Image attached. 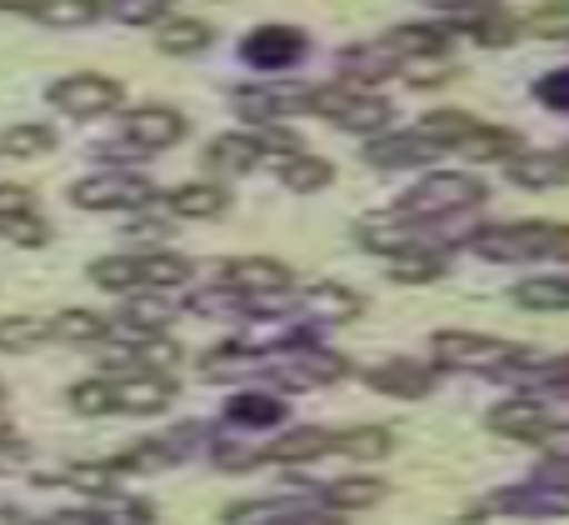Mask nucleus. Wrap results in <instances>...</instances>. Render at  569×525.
Wrapping results in <instances>:
<instances>
[{"label":"nucleus","instance_id":"423d86ee","mask_svg":"<svg viewBox=\"0 0 569 525\" xmlns=\"http://www.w3.org/2000/svg\"><path fill=\"white\" fill-rule=\"evenodd\" d=\"M120 100H126L120 80L96 76V70H80V76H66V80H56V86H50V106L66 110V116H76V120L106 116V110H116Z\"/></svg>","mask_w":569,"mask_h":525},{"label":"nucleus","instance_id":"7ed1b4c3","mask_svg":"<svg viewBox=\"0 0 569 525\" xmlns=\"http://www.w3.org/2000/svg\"><path fill=\"white\" fill-rule=\"evenodd\" d=\"M475 250L485 260H535V256H560L569 260V226L550 220H520V226H490L475 236Z\"/></svg>","mask_w":569,"mask_h":525},{"label":"nucleus","instance_id":"dca6fc26","mask_svg":"<svg viewBox=\"0 0 569 525\" xmlns=\"http://www.w3.org/2000/svg\"><path fill=\"white\" fill-rule=\"evenodd\" d=\"M170 320H176V300H166L160 290H136L126 300V310H120L126 336H160Z\"/></svg>","mask_w":569,"mask_h":525},{"label":"nucleus","instance_id":"3c124183","mask_svg":"<svg viewBox=\"0 0 569 525\" xmlns=\"http://www.w3.org/2000/svg\"><path fill=\"white\" fill-rule=\"evenodd\" d=\"M36 6H40V0H0V10H26V16H30Z\"/></svg>","mask_w":569,"mask_h":525},{"label":"nucleus","instance_id":"2eb2a0df","mask_svg":"<svg viewBox=\"0 0 569 525\" xmlns=\"http://www.w3.org/2000/svg\"><path fill=\"white\" fill-rule=\"evenodd\" d=\"M370 390H385V396H400V400H415V396H430L435 390V370L415 366V360H385L365 376Z\"/></svg>","mask_w":569,"mask_h":525},{"label":"nucleus","instance_id":"5701e85b","mask_svg":"<svg viewBox=\"0 0 569 525\" xmlns=\"http://www.w3.org/2000/svg\"><path fill=\"white\" fill-rule=\"evenodd\" d=\"M300 306L315 320H355L365 310V300L345 286H310V290H300Z\"/></svg>","mask_w":569,"mask_h":525},{"label":"nucleus","instance_id":"7c9ffc66","mask_svg":"<svg viewBox=\"0 0 569 525\" xmlns=\"http://www.w3.org/2000/svg\"><path fill=\"white\" fill-rule=\"evenodd\" d=\"M50 150H56V130L50 126H10V130H0V156L30 160V156H50Z\"/></svg>","mask_w":569,"mask_h":525},{"label":"nucleus","instance_id":"c85d7f7f","mask_svg":"<svg viewBox=\"0 0 569 525\" xmlns=\"http://www.w3.org/2000/svg\"><path fill=\"white\" fill-rule=\"evenodd\" d=\"M46 340H50V320H36V316L0 320V350H6V356H26V350L46 346Z\"/></svg>","mask_w":569,"mask_h":525},{"label":"nucleus","instance_id":"2f4dec72","mask_svg":"<svg viewBox=\"0 0 569 525\" xmlns=\"http://www.w3.org/2000/svg\"><path fill=\"white\" fill-rule=\"evenodd\" d=\"M66 406L80 410V416H110L116 410V380H106V376L80 380V386L66 390Z\"/></svg>","mask_w":569,"mask_h":525},{"label":"nucleus","instance_id":"bb28decb","mask_svg":"<svg viewBox=\"0 0 569 525\" xmlns=\"http://www.w3.org/2000/svg\"><path fill=\"white\" fill-rule=\"evenodd\" d=\"M226 416L236 420V426L266 430V426H280V420H284V406H280V396H266V390H246V396H236V400L226 406Z\"/></svg>","mask_w":569,"mask_h":525},{"label":"nucleus","instance_id":"aec40b11","mask_svg":"<svg viewBox=\"0 0 569 525\" xmlns=\"http://www.w3.org/2000/svg\"><path fill=\"white\" fill-rule=\"evenodd\" d=\"M475 130H480V120L465 116V110H430V116L420 120V136L430 140L435 150H465Z\"/></svg>","mask_w":569,"mask_h":525},{"label":"nucleus","instance_id":"09e8293b","mask_svg":"<svg viewBox=\"0 0 569 525\" xmlns=\"http://www.w3.org/2000/svg\"><path fill=\"white\" fill-rule=\"evenodd\" d=\"M26 446L20 440H0V470H16V466H26Z\"/></svg>","mask_w":569,"mask_h":525},{"label":"nucleus","instance_id":"4468645a","mask_svg":"<svg viewBox=\"0 0 569 525\" xmlns=\"http://www.w3.org/2000/svg\"><path fill=\"white\" fill-rule=\"evenodd\" d=\"M340 70H345V80H355V86H380V80L400 76L405 56L390 46V40H385V46H350L340 56Z\"/></svg>","mask_w":569,"mask_h":525},{"label":"nucleus","instance_id":"c9c22d12","mask_svg":"<svg viewBox=\"0 0 569 525\" xmlns=\"http://www.w3.org/2000/svg\"><path fill=\"white\" fill-rule=\"evenodd\" d=\"M490 511H515V516H560L569 511V496H540V491H510V496H495Z\"/></svg>","mask_w":569,"mask_h":525},{"label":"nucleus","instance_id":"864d4df0","mask_svg":"<svg viewBox=\"0 0 569 525\" xmlns=\"http://www.w3.org/2000/svg\"><path fill=\"white\" fill-rule=\"evenodd\" d=\"M0 436H6V416H0Z\"/></svg>","mask_w":569,"mask_h":525},{"label":"nucleus","instance_id":"412c9836","mask_svg":"<svg viewBox=\"0 0 569 525\" xmlns=\"http://www.w3.org/2000/svg\"><path fill=\"white\" fill-rule=\"evenodd\" d=\"M210 40H216V30H210L206 20H190V16H170V20H160V30H156V46L166 50V56H196V50H206Z\"/></svg>","mask_w":569,"mask_h":525},{"label":"nucleus","instance_id":"ddd939ff","mask_svg":"<svg viewBox=\"0 0 569 525\" xmlns=\"http://www.w3.org/2000/svg\"><path fill=\"white\" fill-rule=\"evenodd\" d=\"M226 286L240 296H266V290H295V276L270 256H240L226 266Z\"/></svg>","mask_w":569,"mask_h":525},{"label":"nucleus","instance_id":"a18cd8bd","mask_svg":"<svg viewBox=\"0 0 569 525\" xmlns=\"http://www.w3.org/2000/svg\"><path fill=\"white\" fill-rule=\"evenodd\" d=\"M535 96H540L550 110H569V66L555 70V76H545L540 86H535Z\"/></svg>","mask_w":569,"mask_h":525},{"label":"nucleus","instance_id":"6ab92c4d","mask_svg":"<svg viewBox=\"0 0 569 525\" xmlns=\"http://www.w3.org/2000/svg\"><path fill=\"white\" fill-rule=\"evenodd\" d=\"M256 160H260V146L246 130H230V136L210 140V150H206V166L220 170V176H246V170H256Z\"/></svg>","mask_w":569,"mask_h":525},{"label":"nucleus","instance_id":"de8ad7c7","mask_svg":"<svg viewBox=\"0 0 569 525\" xmlns=\"http://www.w3.org/2000/svg\"><path fill=\"white\" fill-rule=\"evenodd\" d=\"M535 481H540V486H550V491H565V496H569V456L545 460V466L535 470Z\"/></svg>","mask_w":569,"mask_h":525},{"label":"nucleus","instance_id":"0eeeda50","mask_svg":"<svg viewBox=\"0 0 569 525\" xmlns=\"http://www.w3.org/2000/svg\"><path fill=\"white\" fill-rule=\"evenodd\" d=\"M236 110L256 126H270L280 116H305L315 110V86H240Z\"/></svg>","mask_w":569,"mask_h":525},{"label":"nucleus","instance_id":"c03bdc74","mask_svg":"<svg viewBox=\"0 0 569 525\" xmlns=\"http://www.w3.org/2000/svg\"><path fill=\"white\" fill-rule=\"evenodd\" d=\"M250 136H256L260 156H280V160L300 156V136H290V130H270V126H260V130H250Z\"/></svg>","mask_w":569,"mask_h":525},{"label":"nucleus","instance_id":"79ce46f5","mask_svg":"<svg viewBox=\"0 0 569 525\" xmlns=\"http://www.w3.org/2000/svg\"><path fill=\"white\" fill-rule=\"evenodd\" d=\"M525 26H530L535 36H569V0H550V6H540Z\"/></svg>","mask_w":569,"mask_h":525},{"label":"nucleus","instance_id":"ea45409f","mask_svg":"<svg viewBox=\"0 0 569 525\" xmlns=\"http://www.w3.org/2000/svg\"><path fill=\"white\" fill-rule=\"evenodd\" d=\"M66 486L86 491V496H116V470H110V460H96V466H70L66 470Z\"/></svg>","mask_w":569,"mask_h":525},{"label":"nucleus","instance_id":"f257e3e1","mask_svg":"<svg viewBox=\"0 0 569 525\" xmlns=\"http://www.w3.org/2000/svg\"><path fill=\"white\" fill-rule=\"evenodd\" d=\"M485 200V180L475 176H460V170H435V176H425L415 190H405L400 200H395L390 216L395 220H415V226H425V220H450V216H470L475 206Z\"/></svg>","mask_w":569,"mask_h":525},{"label":"nucleus","instance_id":"6e6552de","mask_svg":"<svg viewBox=\"0 0 569 525\" xmlns=\"http://www.w3.org/2000/svg\"><path fill=\"white\" fill-rule=\"evenodd\" d=\"M120 136L150 156V150H166L186 136V116L170 106H136V110H126V120H120Z\"/></svg>","mask_w":569,"mask_h":525},{"label":"nucleus","instance_id":"58836bf2","mask_svg":"<svg viewBox=\"0 0 569 525\" xmlns=\"http://www.w3.org/2000/svg\"><path fill=\"white\" fill-rule=\"evenodd\" d=\"M390 276L405 280V286H425V280L445 276V260L435 250H415V256H395L390 260Z\"/></svg>","mask_w":569,"mask_h":525},{"label":"nucleus","instance_id":"a211bd4d","mask_svg":"<svg viewBox=\"0 0 569 525\" xmlns=\"http://www.w3.org/2000/svg\"><path fill=\"white\" fill-rule=\"evenodd\" d=\"M510 180L525 190H550V186H565L569 180V156L560 150H540V156H515L510 160Z\"/></svg>","mask_w":569,"mask_h":525},{"label":"nucleus","instance_id":"5fc2aeb1","mask_svg":"<svg viewBox=\"0 0 569 525\" xmlns=\"http://www.w3.org/2000/svg\"><path fill=\"white\" fill-rule=\"evenodd\" d=\"M565 156H569V146H565Z\"/></svg>","mask_w":569,"mask_h":525},{"label":"nucleus","instance_id":"4be33fe9","mask_svg":"<svg viewBox=\"0 0 569 525\" xmlns=\"http://www.w3.org/2000/svg\"><path fill=\"white\" fill-rule=\"evenodd\" d=\"M140 266V290H176L190 280V260L176 256V250H146L136 256Z\"/></svg>","mask_w":569,"mask_h":525},{"label":"nucleus","instance_id":"9d476101","mask_svg":"<svg viewBox=\"0 0 569 525\" xmlns=\"http://www.w3.org/2000/svg\"><path fill=\"white\" fill-rule=\"evenodd\" d=\"M305 30H295V26H260V30H250L246 40H240V56L250 60V66H260V70H284V66H295V60L305 56Z\"/></svg>","mask_w":569,"mask_h":525},{"label":"nucleus","instance_id":"e433bc0d","mask_svg":"<svg viewBox=\"0 0 569 525\" xmlns=\"http://www.w3.org/2000/svg\"><path fill=\"white\" fill-rule=\"evenodd\" d=\"M90 280L100 290H140V266H136V256H106L90 266Z\"/></svg>","mask_w":569,"mask_h":525},{"label":"nucleus","instance_id":"f03ea898","mask_svg":"<svg viewBox=\"0 0 569 525\" xmlns=\"http://www.w3.org/2000/svg\"><path fill=\"white\" fill-rule=\"evenodd\" d=\"M435 360L455 370H475V376H515L520 366H530V350L495 336H475V330H440Z\"/></svg>","mask_w":569,"mask_h":525},{"label":"nucleus","instance_id":"8fccbe9b","mask_svg":"<svg viewBox=\"0 0 569 525\" xmlns=\"http://www.w3.org/2000/svg\"><path fill=\"white\" fill-rule=\"evenodd\" d=\"M540 380H545V386H565V390H569V356L550 360V366L540 370Z\"/></svg>","mask_w":569,"mask_h":525},{"label":"nucleus","instance_id":"603ef678","mask_svg":"<svg viewBox=\"0 0 569 525\" xmlns=\"http://www.w3.org/2000/svg\"><path fill=\"white\" fill-rule=\"evenodd\" d=\"M425 6H430V10H440V16H445V10H455V6H460V0H425Z\"/></svg>","mask_w":569,"mask_h":525},{"label":"nucleus","instance_id":"49530a36","mask_svg":"<svg viewBox=\"0 0 569 525\" xmlns=\"http://www.w3.org/2000/svg\"><path fill=\"white\" fill-rule=\"evenodd\" d=\"M26 210H36V190L0 186V216H26Z\"/></svg>","mask_w":569,"mask_h":525},{"label":"nucleus","instance_id":"b1692460","mask_svg":"<svg viewBox=\"0 0 569 525\" xmlns=\"http://www.w3.org/2000/svg\"><path fill=\"white\" fill-rule=\"evenodd\" d=\"M330 430H320V426H305V430H295V436H280L276 446H266L260 450V466H266V460H284V466H290V460H315V456H325V450H330Z\"/></svg>","mask_w":569,"mask_h":525},{"label":"nucleus","instance_id":"393cba45","mask_svg":"<svg viewBox=\"0 0 569 525\" xmlns=\"http://www.w3.org/2000/svg\"><path fill=\"white\" fill-rule=\"evenodd\" d=\"M390 46L400 50V56H445V50L455 46V30L450 26H400L390 30Z\"/></svg>","mask_w":569,"mask_h":525},{"label":"nucleus","instance_id":"72a5a7b5","mask_svg":"<svg viewBox=\"0 0 569 525\" xmlns=\"http://www.w3.org/2000/svg\"><path fill=\"white\" fill-rule=\"evenodd\" d=\"M380 481H340V486H325L320 491V506L325 511H365L380 501Z\"/></svg>","mask_w":569,"mask_h":525},{"label":"nucleus","instance_id":"37998d69","mask_svg":"<svg viewBox=\"0 0 569 525\" xmlns=\"http://www.w3.org/2000/svg\"><path fill=\"white\" fill-rule=\"evenodd\" d=\"M166 10L170 0H116V20H126V26H156Z\"/></svg>","mask_w":569,"mask_h":525},{"label":"nucleus","instance_id":"20e7f679","mask_svg":"<svg viewBox=\"0 0 569 525\" xmlns=\"http://www.w3.org/2000/svg\"><path fill=\"white\" fill-rule=\"evenodd\" d=\"M70 200L80 210H140L156 200V186L136 170H96V176L70 186Z\"/></svg>","mask_w":569,"mask_h":525},{"label":"nucleus","instance_id":"a19ab883","mask_svg":"<svg viewBox=\"0 0 569 525\" xmlns=\"http://www.w3.org/2000/svg\"><path fill=\"white\" fill-rule=\"evenodd\" d=\"M0 236L16 240V246H26V250H36V246L50 240V226L36 216V210H26V216H0Z\"/></svg>","mask_w":569,"mask_h":525},{"label":"nucleus","instance_id":"4c0bfd02","mask_svg":"<svg viewBox=\"0 0 569 525\" xmlns=\"http://www.w3.org/2000/svg\"><path fill=\"white\" fill-rule=\"evenodd\" d=\"M465 156L475 160H500V156H520V136L505 126H480L470 136V146H465Z\"/></svg>","mask_w":569,"mask_h":525},{"label":"nucleus","instance_id":"cd10ccee","mask_svg":"<svg viewBox=\"0 0 569 525\" xmlns=\"http://www.w3.org/2000/svg\"><path fill=\"white\" fill-rule=\"evenodd\" d=\"M280 180L290 190H300V196H315V190H325L335 180V166L320 156H290V160H280Z\"/></svg>","mask_w":569,"mask_h":525},{"label":"nucleus","instance_id":"f704fd0d","mask_svg":"<svg viewBox=\"0 0 569 525\" xmlns=\"http://www.w3.org/2000/svg\"><path fill=\"white\" fill-rule=\"evenodd\" d=\"M515 306H525V310H569V280H525V286H515Z\"/></svg>","mask_w":569,"mask_h":525},{"label":"nucleus","instance_id":"c756f323","mask_svg":"<svg viewBox=\"0 0 569 525\" xmlns=\"http://www.w3.org/2000/svg\"><path fill=\"white\" fill-rule=\"evenodd\" d=\"M330 450H340V456H360V460L390 456V430H385V426H355V430H335Z\"/></svg>","mask_w":569,"mask_h":525},{"label":"nucleus","instance_id":"39448f33","mask_svg":"<svg viewBox=\"0 0 569 525\" xmlns=\"http://www.w3.org/2000/svg\"><path fill=\"white\" fill-rule=\"evenodd\" d=\"M315 116H330L340 130H355V136H375L390 120V100L370 96V90H325L315 86Z\"/></svg>","mask_w":569,"mask_h":525},{"label":"nucleus","instance_id":"1a4fd4ad","mask_svg":"<svg viewBox=\"0 0 569 525\" xmlns=\"http://www.w3.org/2000/svg\"><path fill=\"white\" fill-rule=\"evenodd\" d=\"M435 156V146L420 130H380L365 140V166L375 170H420Z\"/></svg>","mask_w":569,"mask_h":525},{"label":"nucleus","instance_id":"473e14b6","mask_svg":"<svg viewBox=\"0 0 569 525\" xmlns=\"http://www.w3.org/2000/svg\"><path fill=\"white\" fill-rule=\"evenodd\" d=\"M100 10H106L100 0H40L30 16L66 30V26H90V20H100Z\"/></svg>","mask_w":569,"mask_h":525},{"label":"nucleus","instance_id":"f3484780","mask_svg":"<svg viewBox=\"0 0 569 525\" xmlns=\"http://www.w3.org/2000/svg\"><path fill=\"white\" fill-rule=\"evenodd\" d=\"M166 210L180 220H210V216H226L230 210V190L226 186H210V180H196V186H180L166 196Z\"/></svg>","mask_w":569,"mask_h":525},{"label":"nucleus","instance_id":"9b49d317","mask_svg":"<svg viewBox=\"0 0 569 525\" xmlns=\"http://www.w3.org/2000/svg\"><path fill=\"white\" fill-rule=\"evenodd\" d=\"M490 430H500V436H510V440H550L555 430H560V420H555L540 400L515 396L490 410Z\"/></svg>","mask_w":569,"mask_h":525},{"label":"nucleus","instance_id":"f8f14e48","mask_svg":"<svg viewBox=\"0 0 569 525\" xmlns=\"http://www.w3.org/2000/svg\"><path fill=\"white\" fill-rule=\"evenodd\" d=\"M176 400V380L170 376H150V370H136V376L116 380V410L126 416H156Z\"/></svg>","mask_w":569,"mask_h":525},{"label":"nucleus","instance_id":"a878e982","mask_svg":"<svg viewBox=\"0 0 569 525\" xmlns=\"http://www.w3.org/2000/svg\"><path fill=\"white\" fill-rule=\"evenodd\" d=\"M50 336L70 340V346H96V340L110 336V320L96 316V310H60V316L50 320Z\"/></svg>","mask_w":569,"mask_h":525}]
</instances>
